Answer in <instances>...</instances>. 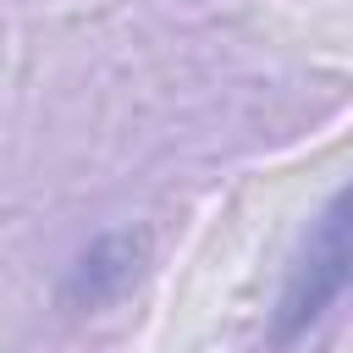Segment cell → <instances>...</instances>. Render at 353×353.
Masks as SVG:
<instances>
[{
    "label": "cell",
    "instance_id": "cell-1",
    "mask_svg": "<svg viewBox=\"0 0 353 353\" xmlns=\"http://www.w3.org/2000/svg\"><path fill=\"white\" fill-rule=\"evenodd\" d=\"M353 281V182L309 221L292 265H287V281H281V298H276V342H292L298 331H309Z\"/></svg>",
    "mask_w": 353,
    "mask_h": 353
}]
</instances>
